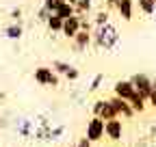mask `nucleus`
Instances as JSON below:
<instances>
[{"instance_id": "1", "label": "nucleus", "mask_w": 156, "mask_h": 147, "mask_svg": "<svg viewBox=\"0 0 156 147\" xmlns=\"http://www.w3.org/2000/svg\"><path fill=\"white\" fill-rule=\"evenodd\" d=\"M122 43V35L117 30L115 24H104V26H95L91 30V46L95 50H102V52H113L117 50V46Z\"/></svg>"}, {"instance_id": "2", "label": "nucleus", "mask_w": 156, "mask_h": 147, "mask_svg": "<svg viewBox=\"0 0 156 147\" xmlns=\"http://www.w3.org/2000/svg\"><path fill=\"white\" fill-rule=\"evenodd\" d=\"M33 80L39 84V87H48V89H56L58 87V76H56V71L50 67V65H39L35 67L33 71Z\"/></svg>"}, {"instance_id": "3", "label": "nucleus", "mask_w": 156, "mask_h": 147, "mask_svg": "<svg viewBox=\"0 0 156 147\" xmlns=\"http://www.w3.org/2000/svg\"><path fill=\"white\" fill-rule=\"evenodd\" d=\"M130 82L134 84V91H136L143 100L150 97V91H152V84H154V78L150 76V74L136 71V74H132V76H130Z\"/></svg>"}, {"instance_id": "4", "label": "nucleus", "mask_w": 156, "mask_h": 147, "mask_svg": "<svg viewBox=\"0 0 156 147\" xmlns=\"http://www.w3.org/2000/svg\"><path fill=\"white\" fill-rule=\"evenodd\" d=\"M85 136H87L91 143H100V141H104V119H100V117H91V119L87 121Z\"/></svg>"}, {"instance_id": "5", "label": "nucleus", "mask_w": 156, "mask_h": 147, "mask_svg": "<svg viewBox=\"0 0 156 147\" xmlns=\"http://www.w3.org/2000/svg\"><path fill=\"white\" fill-rule=\"evenodd\" d=\"M104 136L108 141H113V143L124 138V121H122V117H115L111 121H104Z\"/></svg>"}, {"instance_id": "6", "label": "nucleus", "mask_w": 156, "mask_h": 147, "mask_svg": "<svg viewBox=\"0 0 156 147\" xmlns=\"http://www.w3.org/2000/svg\"><path fill=\"white\" fill-rule=\"evenodd\" d=\"M89 48H91V32L78 30L76 37L72 39V50H74L76 54H83V52H87Z\"/></svg>"}, {"instance_id": "7", "label": "nucleus", "mask_w": 156, "mask_h": 147, "mask_svg": "<svg viewBox=\"0 0 156 147\" xmlns=\"http://www.w3.org/2000/svg\"><path fill=\"white\" fill-rule=\"evenodd\" d=\"M80 30V15H72V17H67V20H63V28H61V35L65 37V39H74L76 37V32Z\"/></svg>"}, {"instance_id": "8", "label": "nucleus", "mask_w": 156, "mask_h": 147, "mask_svg": "<svg viewBox=\"0 0 156 147\" xmlns=\"http://www.w3.org/2000/svg\"><path fill=\"white\" fill-rule=\"evenodd\" d=\"M108 102L113 104V108L117 110V115H119L122 119H132L136 113L132 110V106L126 102V100H122V97H117V95H113V97H108Z\"/></svg>"}, {"instance_id": "9", "label": "nucleus", "mask_w": 156, "mask_h": 147, "mask_svg": "<svg viewBox=\"0 0 156 147\" xmlns=\"http://www.w3.org/2000/svg\"><path fill=\"white\" fill-rule=\"evenodd\" d=\"M113 95H117V97H122V100H130L132 95H134V84L130 82V78L128 80H117L115 84H113Z\"/></svg>"}, {"instance_id": "10", "label": "nucleus", "mask_w": 156, "mask_h": 147, "mask_svg": "<svg viewBox=\"0 0 156 147\" xmlns=\"http://www.w3.org/2000/svg\"><path fill=\"white\" fill-rule=\"evenodd\" d=\"M134 7H136L134 0H119L115 11H117V15H119L124 22H132V17H134Z\"/></svg>"}, {"instance_id": "11", "label": "nucleus", "mask_w": 156, "mask_h": 147, "mask_svg": "<svg viewBox=\"0 0 156 147\" xmlns=\"http://www.w3.org/2000/svg\"><path fill=\"white\" fill-rule=\"evenodd\" d=\"M33 130H35V121L28 119V117H20L15 121V132L22 136V138H30L33 136Z\"/></svg>"}, {"instance_id": "12", "label": "nucleus", "mask_w": 156, "mask_h": 147, "mask_svg": "<svg viewBox=\"0 0 156 147\" xmlns=\"http://www.w3.org/2000/svg\"><path fill=\"white\" fill-rule=\"evenodd\" d=\"M2 35L11 41H20L24 35V24H15V22H9L5 28H2Z\"/></svg>"}, {"instance_id": "13", "label": "nucleus", "mask_w": 156, "mask_h": 147, "mask_svg": "<svg viewBox=\"0 0 156 147\" xmlns=\"http://www.w3.org/2000/svg\"><path fill=\"white\" fill-rule=\"evenodd\" d=\"M50 132H52V123H35L33 138L41 141V143H48L50 141Z\"/></svg>"}, {"instance_id": "14", "label": "nucleus", "mask_w": 156, "mask_h": 147, "mask_svg": "<svg viewBox=\"0 0 156 147\" xmlns=\"http://www.w3.org/2000/svg\"><path fill=\"white\" fill-rule=\"evenodd\" d=\"M46 28L50 30V37H56V35H61L63 20H61V17H58L56 13H50V15H48V20H46Z\"/></svg>"}, {"instance_id": "15", "label": "nucleus", "mask_w": 156, "mask_h": 147, "mask_svg": "<svg viewBox=\"0 0 156 147\" xmlns=\"http://www.w3.org/2000/svg\"><path fill=\"white\" fill-rule=\"evenodd\" d=\"M128 104L132 106V110H134V113L136 115H141V113H145V108H147V100H143L139 93H136V91H134V95L128 100Z\"/></svg>"}, {"instance_id": "16", "label": "nucleus", "mask_w": 156, "mask_h": 147, "mask_svg": "<svg viewBox=\"0 0 156 147\" xmlns=\"http://www.w3.org/2000/svg\"><path fill=\"white\" fill-rule=\"evenodd\" d=\"M54 71H56V76H63L65 78V74L74 67L72 63H67V61H61V59H56V61H52V65H50Z\"/></svg>"}, {"instance_id": "17", "label": "nucleus", "mask_w": 156, "mask_h": 147, "mask_svg": "<svg viewBox=\"0 0 156 147\" xmlns=\"http://www.w3.org/2000/svg\"><path fill=\"white\" fill-rule=\"evenodd\" d=\"M61 20H67V17H72L74 13H76V9H74V5H69V2H61L56 7V11H54Z\"/></svg>"}, {"instance_id": "18", "label": "nucleus", "mask_w": 156, "mask_h": 147, "mask_svg": "<svg viewBox=\"0 0 156 147\" xmlns=\"http://www.w3.org/2000/svg\"><path fill=\"white\" fill-rule=\"evenodd\" d=\"M108 17H111V13L102 7L100 11H95V15L91 17V22H93V26H104V24H108V22H111Z\"/></svg>"}, {"instance_id": "19", "label": "nucleus", "mask_w": 156, "mask_h": 147, "mask_svg": "<svg viewBox=\"0 0 156 147\" xmlns=\"http://www.w3.org/2000/svg\"><path fill=\"white\" fill-rule=\"evenodd\" d=\"M139 11L143 15H154L156 13V0H139Z\"/></svg>"}, {"instance_id": "20", "label": "nucleus", "mask_w": 156, "mask_h": 147, "mask_svg": "<svg viewBox=\"0 0 156 147\" xmlns=\"http://www.w3.org/2000/svg\"><path fill=\"white\" fill-rule=\"evenodd\" d=\"M102 82H104V74L100 71V74H95V76L91 78V82L87 87V93H95V91H100L102 89Z\"/></svg>"}, {"instance_id": "21", "label": "nucleus", "mask_w": 156, "mask_h": 147, "mask_svg": "<svg viewBox=\"0 0 156 147\" xmlns=\"http://www.w3.org/2000/svg\"><path fill=\"white\" fill-rule=\"evenodd\" d=\"M76 15H89L91 13V9H93V0H78V2H76Z\"/></svg>"}, {"instance_id": "22", "label": "nucleus", "mask_w": 156, "mask_h": 147, "mask_svg": "<svg viewBox=\"0 0 156 147\" xmlns=\"http://www.w3.org/2000/svg\"><path fill=\"white\" fill-rule=\"evenodd\" d=\"M115 117H119V115H117V110L113 108V104L106 100V104H104V108H102V113H100V119L111 121V119H115Z\"/></svg>"}, {"instance_id": "23", "label": "nucleus", "mask_w": 156, "mask_h": 147, "mask_svg": "<svg viewBox=\"0 0 156 147\" xmlns=\"http://www.w3.org/2000/svg\"><path fill=\"white\" fill-rule=\"evenodd\" d=\"M9 20L15 22V24H22V22H24V9H22V7H13V9L9 11Z\"/></svg>"}, {"instance_id": "24", "label": "nucleus", "mask_w": 156, "mask_h": 147, "mask_svg": "<svg viewBox=\"0 0 156 147\" xmlns=\"http://www.w3.org/2000/svg\"><path fill=\"white\" fill-rule=\"evenodd\" d=\"M48 15H50V11H48V9H46L44 5H39V9L35 11V22H39V24H46Z\"/></svg>"}, {"instance_id": "25", "label": "nucleus", "mask_w": 156, "mask_h": 147, "mask_svg": "<svg viewBox=\"0 0 156 147\" xmlns=\"http://www.w3.org/2000/svg\"><path fill=\"white\" fill-rule=\"evenodd\" d=\"M65 134V125L63 123H58V125H52V132H50V141H58Z\"/></svg>"}, {"instance_id": "26", "label": "nucleus", "mask_w": 156, "mask_h": 147, "mask_svg": "<svg viewBox=\"0 0 156 147\" xmlns=\"http://www.w3.org/2000/svg\"><path fill=\"white\" fill-rule=\"evenodd\" d=\"M104 104H106V100H95V102L91 104V115H93V117H100Z\"/></svg>"}, {"instance_id": "27", "label": "nucleus", "mask_w": 156, "mask_h": 147, "mask_svg": "<svg viewBox=\"0 0 156 147\" xmlns=\"http://www.w3.org/2000/svg\"><path fill=\"white\" fill-rule=\"evenodd\" d=\"M80 30H87V32H91L93 30V22L89 20V15L85 13V15H80Z\"/></svg>"}, {"instance_id": "28", "label": "nucleus", "mask_w": 156, "mask_h": 147, "mask_svg": "<svg viewBox=\"0 0 156 147\" xmlns=\"http://www.w3.org/2000/svg\"><path fill=\"white\" fill-rule=\"evenodd\" d=\"M78 78H80V69H78V67H72V69L65 74V80H67V82H76Z\"/></svg>"}, {"instance_id": "29", "label": "nucleus", "mask_w": 156, "mask_h": 147, "mask_svg": "<svg viewBox=\"0 0 156 147\" xmlns=\"http://www.w3.org/2000/svg\"><path fill=\"white\" fill-rule=\"evenodd\" d=\"M61 2H63V0H44L41 5H44V7H46V9H48L50 13H54V11H56V7L61 5Z\"/></svg>"}, {"instance_id": "30", "label": "nucleus", "mask_w": 156, "mask_h": 147, "mask_svg": "<svg viewBox=\"0 0 156 147\" xmlns=\"http://www.w3.org/2000/svg\"><path fill=\"white\" fill-rule=\"evenodd\" d=\"M147 106H152L156 110V78H154V84H152V91H150V97H147Z\"/></svg>"}, {"instance_id": "31", "label": "nucleus", "mask_w": 156, "mask_h": 147, "mask_svg": "<svg viewBox=\"0 0 156 147\" xmlns=\"http://www.w3.org/2000/svg\"><path fill=\"white\" fill-rule=\"evenodd\" d=\"M147 138L152 141V143H156V119L150 123V128H147Z\"/></svg>"}, {"instance_id": "32", "label": "nucleus", "mask_w": 156, "mask_h": 147, "mask_svg": "<svg viewBox=\"0 0 156 147\" xmlns=\"http://www.w3.org/2000/svg\"><path fill=\"white\" fill-rule=\"evenodd\" d=\"M117 2H119V0H104V9L111 13V11H115V9H117Z\"/></svg>"}, {"instance_id": "33", "label": "nucleus", "mask_w": 156, "mask_h": 147, "mask_svg": "<svg viewBox=\"0 0 156 147\" xmlns=\"http://www.w3.org/2000/svg\"><path fill=\"white\" fill-rule=\"evenodd\" d=\"M76 147H93V143H91V141H89L87 136H83V138H78Z\"/></svg>"}, {"instance_id": "34", "label": "nucleus", "mask_w": 156, "mask_h": 147, "mask_svg": "<svg viewBox=\"0 0 156 147\" xmlns=\"http://www.w3.org/2000/svg\"><path fill=\"white\" fill-rule=\"evenodd\" d=\"M134 147H150V138H147V136H145V138H136Z\"/></svg>"}, {"instance_id": "35", "label": "nucleus", "mask_w": 156, "mask_h": 147, "mask_svg": "<svg viewBox=\"0 0 156 147\" xmlns=\"http://www.w3.org/2000/svg\"><path fill=\"white\" fill-rule=\"evenodd\" d=\"M63 2H69V5H74V7H76V2H78V0H63Z\"/></svg>"}, {"instance_id": "36", "label": "nucleus", "mask_w": 156, "mask_h": 147, "mask_svg": "<svg viewBox=\"0 0 156 147\" xmlns=\"http://www.w3.org/2000/svg\"><path fill=\"white\" fill-rule=\"evenodd\" d=\"M2 100H7V95H5V93H0V102H2Z\"/></svg>"}, {"instance_id": "37", "label": "nucleus", "mask_w": 156, "mask_h": 147, "mask_svg": "<svg viewBox=\"0 0 156 147\" xmlns=\"http://www.w3.org/2000/svg\"><path fill=\"white\" fill-rule=\"evenodd\" d=\"M150 147H156V143H152V141H150Z\"/></svg>"}, {"instance_id": "38", "label": "nucleus", "mask_w": 156, "mask_h": 147, "mask_svg": "<svg viewBox=\"0 0 156 147\" xmlns=\"http://www.w3.org/2000/svg\"><path fill=\"white\" fill-rule=\"evenodd\" d=\"M39 2H44V0H39Z\"/></svg>"}]
</instances>
